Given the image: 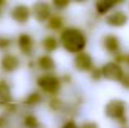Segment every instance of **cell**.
Returning a JSON list of instances; mask_svg holds the SVG:
<instances>
[{
	"instance_id": "6da1fadb",
	"label": "cell",
	"mask_w": 129,
	"mask_h": 128,
	"mask_svg": "<svg viewBox=\"0 0 129 128\" xmlns=\"http://www.w3.org/2000/svg\"><path fill=\"white\" fill-rule=\"evenodd\" d=\"M60 40H61L63 46L70 53H80L86 44V39L84 34L75 28L65 29L61 33Z\"/></svg>"
},
{
	"instance_id": "7a4b0ae2",
	"label": "cell",
	"mask_w": 129,
	"mask_h": 128,
	"mask_svg": "<svg viewBox=\"0 0 129 128\" xmlns=\"http://www.w3.org/2000/svg\"><path fill=\"white\" fill-rule=\"evenodd\" d=\"M124 113H125V104L120 99L112 100L105 107V114L112 119H119L124 122Z\"/></svg>"
},
{
	"instance_id": "3957f363",
	"label": "cell",
	"mask_w": 129,
	"mask_h": 128,
	"mask_svg": "<svg viewBox=\"0 0 129 128\" xmlns=\"http://www.w3.org/2000/svg\"><path fill=\"white\" fill-rule=\"evenodd\" d=\"M102 74H103V77L104 78H107V79H109V81H119L120 82V79H122V77H123V70H122V68L117 64V63H113V62H110V63H107L103 68H102Z\"/></svg>"
},
{
	"instance_id": "277c9868",
	"label": "cell",
	"mask_w": 129,
	"mask_h": 128,
	"mask_svg": "<svg viewBox=\"0 0 129 128\" xmlns=\"http://www.w3.org/2000/svg\"><path fill=\"white\" fill-rule=\"evenodd\" d=\"M38 84L46 93H56L59 90V79L54 75H43L38 79Z\"/></svg>"
},
{
	"instance_id": "5b68a950",
	"label": "cell",
	"mask_w": 129,
	"mask_h": 128,
	"mask_svg": "<svg viewBox=\"0 0 129 128\" xmlns=\"http://www.w3.org/2000/svg\"><path fill=\"white\" fill-rule=\"evenodd\" d=\"M33 14L38 21H45L50 16V8L45 3H35L33 6Z\"/></svg>"
},
{
	"instance_id": "8992f818",
	"label": "cell",
	"mask_w": 129,
	"mask_h": 128,
	"mask_svg": "<svg viewBox=\"0 0 129 128\" xmlns=\"http://www.w3.org/2000/svg\"><path fill=\"white\" fill-rule=\"evenodd\" d=\"M74 64H75V67H77L79 70L85 72V70H89V69L91 68V65H93V60H91V57H90L88 53L80 52V53L75 57V59H74Z\"/></svg>"
},
{
	"instance_id": "52a82bcc",
	"label": "cell",
	"mask_w": 129,
	"mask_h": 128,
	"mask_svg": "<svg viewBox=\"0 0 129 128\" xmlns=\"http://www.w3.org/2000/svg\"><path fill=\"white\" fill-rule=\"evenodd\" d=\"M29 15H30V10L25 5H16L13 9V11H11V16H13V19L16 23H25V21H28Z\"/></svg>"
},
{
	"instance_id": "ba28073f",
	"label": "cell",
	"mask_w": 129,
	"mask_h": 128,
	"mask_svg": "<svg viewBox=\"0 0 129 128\" xmlns=\"http://www.w3.org/2000/svg\"><path fill=\"white\" fill-rule=\"evenodd\" d=\"M128 20V16L123 11H114L107 18V23L112 27H123Z\"/></svg>"
},
{
	"instance_id": "9c48e42d",
	"label": "cell",
	"mask_w": 129,
	"mask_h": 128,
	"mask_svg": "<svg viewBox=\"0 0 129 128\" xmlns=\"http://www.w3.org/2000/svg\"><path fill=\"white\" fill-rule=\"evenodd\" d=\"M1 67L6 72H13L19 67V59L13 54H6L1 59Z\"/></svg>"
},
{
	"instance_id": "30bf717a",
	"label": "cell",
	"mask_w": 129,
	"mask_h": 128,
	"mask_svg": "<svg viewBox=\"0 0 129 128\" xmlns=\"http://www.w3.org/2000/svg\"><path fill=\"white\" fill-rule=\"evenodd\" d=\"M104 46L109 53H115L119 49V40L115 35H107L104 38Z\"/></svg>"
},
{
	"instance_id": "8fae6325",
	"label": "cell",
	"mask_w": 129,
	"mask_h": 128,
	"mask_svg": "<svg viewBox=\"0 0 129 128\" xmlns=\"http://www.w3.org/2000/svg\"><path fill=\"white\" fill-rule=\"evenodd\" d=\"M19 46L23 53H30L33 46V39L28 34H21L19 37Z\"/></svg>"
},
{
	"instance_id": "7c38bea8",
	"label": "cell",
	"mask_w": 129,
	"mask_h": 128,
	"mask_svg": "<svg viewBox=\"0 0 129 128\" xmlns=\"http://www.w3.org/2000/svg\"><path fill=\"white\" fill-rule=\"evenodd\" d=\"M11 99V93L9 85L4 82H0V104H5L10 102Z\"/></svg>"
},
{
	"instance_id": "4fadbf2b",
	"label": "cell",
	"mask_w": 129,
	"mask_h": 128,
	"mask_svg": "<svg viewBox=\"0 0 129 128\" xmlns=\"http://www.w3.org/2000/svg\"><path fill=\"white\" fill-rule=\"evenodd\" d=\"M39 65L43 68L44 70H51V69H54V67H55L53 59H51L50 57H46V55H44V57H42V58L39 59Z\"/></svg>"
},
{
	"instance_id": "5bb4252c",
	"label": "cell",
	"mask_w": 129,
	"mask_h": 128,
	"mask_svg": "<svg viewBox=\"0 0 129 128\" xmlns=\"http://www.w3.org/2000/svg\"><path fill=\"white\" fill-rule=\"evenodd\" d=\"M56 46H58V42H56L55 38H53V37H48V38L44 39V48H45L48 52H53V50H55Z\"/></svg>"
},
{
	"instance_id": "9a60e30c",
	"label": "cell",
	"mask_w": 129,
	"mask_h": 128,
	"mask_svg": "<svg viewBox=\"0 0 129 128\" xmlns=\"http://www.w3.org/2000/svg\"><path fill=\"white\" fill-rule=\"evenodd\" d=\"M113 6H114V3H108V1L96 3V10H98V13H100V14H104V13L109 11Z\"/></svg>"
},
{
	"instance_id": "2e32d148",
	"label": "cell",
	"mask_w": 129,
	"mask_h": 128,
	"mask_svg": "<svg viewBox=\"0 0 129 128\" xmlns=\"http://www.w3.org/2000/svg\"><path fill=\"white\" fill-rule=\"evenodd\" d=\"M60 25H61V20L58 16H54V18H51V20H49V27L51 29H55L56 30V29L60 28Z\"/></svg>"
},
{
	"instance_id": "e0dca14e",
	"label": "cell",
	"mask_w": 129,
	"mask_h": 128,
	"mask_svg": "<svg viewBox=\"0 0 129 128\" xmlns=\"http://www.w3.org/2000/svg\"><path fill=\"white\" fill-rule=\"evenodd\" d=\"M25 126L29 128H35L38 126V121H37V118L35 117H33V116H28L26 118H25Z\"/></svg>"
},
{
	"instance_id": "ac0fdd59",
	"label": "cell",
	"mask_w": 129,
	"mask_h": 128,
	"mask_svg": "<svg viewBox=\"0 0 129 128\" xmlns=\"http://www.w3.org/2000/svg\"><path fill=\"white\" fill-rule=\"evenodd\" d=\"M39 99H40L39 94L33 93V94H31V95L26 99V103H29V104H35V103H38V102H39Z\"/></svg>"
},
{
	"instance_id": "d6986e66",
	"label": "cell",
	"mask_w": 129,
	"mask_h": 128,
	"mask_svg": "<svg viewBox=\"0 0 129 128\" xmlns=\"http://www.w3.org/2000/svg\"><path fill=\"white\" fill-rule=\"evenodd\" d=\"M120 82H122V84H123L124 88L129 89V73L128 74H123V77H122Z\"/></svg>"
},
{
	"instance_id": "ffe728a7",
	"label": "cell",
	"mask_w": 129,
	"mask_h": 128,
	"mask_svg": "<svg viewBox=\"0 0 129 128\" xmlns=\"http://www.w3.org/2000/svg\"><path fill=\"white\" fill-rule=\"evenodd\" d=\"M63 128H78V126H77L74 122L70 121V122H67V123L63 126Z\"/></svg>"
},
{
	"instance_id": "44dd1931",
	"label": "cell",
	"mask_w": 129,
	"mask_h": 128,
	"mask_svg": "<svg viewBox=\"0 0 129 128\" xmlns=\"http://www.w3.org/2000/svg\"><path fill=\"white\" fill-rule=\"evenodd\" d=\"M82 128H98V126L95 123H91V122H88V123H84Z\"/></svg>"
},
{
	"instance_id": "7402d4cb",
	"label": "cell",
	"mask_w": 129,
	"mask_h": 128,
	"mask_svg": "<svg viewBox=\"0 0 129 128\" xmlns=\"http://www.w3.org/2000/svg\"><path fill=\"white\" fill-rule=\"evenodd\" d=\"M9 45V40L8 39H0V48H5Z\"/></svg>"
},
{
	"instance_id": "603a6c76",
	"label": "cell",
	"mask_w": 129,
	"mask_h": 128,
	"mask_svg": "<svg viewBox=\"0 0 129 128\" xmlns=\"http://www.w3.org/2000/svg\"><path fill=\"white\" fill-rule=\"evenodd\" d=\"M54 4H55V6H59V8H64L68 5V3H58V1H55Z\"/></svg>"
},
{
	"instance_id": "cb8c5ba5",
	"label": "cell",
	"mask_w": 129,
	"mask_h": 128,
	"mask_svg": "<svg viewBox=\"0 0 129 128\" xmlns=\"http://www.w3.org/2000/svg\"><path fill=\"white\" fill-rule=\"evenodd\" d=\"M128 63H129V57H128Z\"/></svg>"
}]
</instances>
